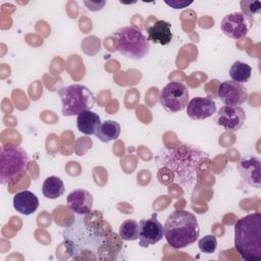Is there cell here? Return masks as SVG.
Instances as JSON below:
<instances>
[{"instance_id": "cell-1", "label": "cell", "mask_w": 261, "mask_h": 261, "mask_svg": "<svg viewBox=\"0 0 261 261\" xmlns=\"http://www.w3.org/2000/svg\"><path fill=\"white\" fill-rule=\"evenodd\" d=\"M209 159V154L203 150L178 144L162 148L155 156V164L159 170L168 171L173 181L189 191L198 185L201 167Z\"/></svg>"}, {"instance_id": "cell-2", "label": "cell", "mask_w": 261, "mask_h": 261, "mask_svg": "<svg viewBox=\"0 0 261 261\" xmlns=\"http://www.w3.org/2000/svg\"><path fill=\"white\" fill-rule=\"evenodd\" d=\"M76 221L63 231L65 248L73 259H104V251L109 246L105 230L99 225L75 219Z\"/></svg>"}, {"instance_id": "cell-3", "label": "cell", "mask_w": 261, "mask_h": 261, "mask_svg": "<svg viewBox=\"0 0 261 261\" xmlns=\"http://www.w3.org/2000/svg\"><path fill=\"white\" fill-rule=\"evenodd\" d=\"M234 248L244 260H261V214L250 213L234 224Z\"/></svg>"}, {"instance_id": "cell-4", "label": "cell", "mask_w": 261, "mask_h": 261, "mask_svg": "<svg viewBox=\"0 0 261 261\" xmlns=\"http://www.w3.org/2000/svg\"><path fill=\"white\" fill-rule=\"evenodd\" d=\"M163 229L168 245L174 249H182L194 244L200 236V226L196 216L182 209L171 212Z\"/></svg>"}, {"instance_id": "cell-5", "label": "cell", "mask_w": 261, "mask_h": 261, "mask_svg": "<svg viewBox=\"0 0 261 261\" xmlns=\"http://www.w3.org/2000/svg\"><path fill=\"white\" fill-rule=\"evenodd\" d=\"M29 155L19 145L8 143L0 150V182L10 186L27 171Z\"/></svg>"}, {"instance_id": "cell-6", "label": "cell", "mask_w": 261, "mask_h": 261, "mask_svg": "<svg viewBox=\"0 0 261 261\" xmlns=\"http://www.w3.org/2000/svg\"><path fill=\"white\" fill-rule=\"evenodd\" d=\"M116 49L124 57L141 60L150 52V41L135 27H123L115 31Z\"/></svg>"}, {"instance_id": "cell-7", "label": "cell", "mask_w": 261, "mask_h": 261, "mask_svg": "<svg viewBox=\"0 0 261 261\" xmlns=\"http://www.w3.org/2000/svg\"><path fill=\"white\" fill-rule=\"evenodd\" d=\"M62 104V114L64 116L79 115L91 110L96 102L93 92L84 85L73 84L65 86L58 91Z\"/></svg>"}, {"instance_id": "cell-8", "label": "cell", "mask_w": 261, "mask_h": 261, "mask_svg": "<svg viewBox=\"0 0 261 261\" xmlns=\"http://www.w3.org/2000/svg\"><path fill=\"white\" fill-rule=\"evenodd\" d=\"M190 93L187 86L180 82L168 83L159 93L161 106L167 112H178L184 110L189 102Z\"/></svg>"}, {"instance_id": "cell-9", "label": "cell", "mask_w": 261, "mask_h": 261, "mask_svg": "<svg viewBox=\"0 0 261 261\" xmlns=\"http://www.w3.org/2000/svg\"><path fill=\"white\" fill-rule=\"evenodd\" d=\"M253 24L254 18L246 15L243 12H232L226 14L222 18L220 22V29L226 37L239 40L245 38L248 35Z\"/></svg>"}, {"instance_id": "cell-10", "label": "cell", "mask_w": 261, "mask_h": 261, "mask_svg": "<svg viewBox=\"0 0 261 261\" xmlns=\"http://www.w3.org/2000/svg\"><path fill=\"white\" fill-rule=\"evenodd\" d=\"M164 236L163 225L157 218V213H153L150 218L142 219L139 222V245L147 248L162 240Z\"/></svg>"}, {"instance_id": "cell-11", "label": "cell", "mask_w": 261, "mask_h": 261, "mask_svg": "<svg viewBox=\"0 0 261 261\" xmlns=\"http://www.w3.org/2000/svg\"><path fill=\"white\" fill-rule=\"evenodd\" d=\"M246 120V112L241 106H222L215 115V122L228 132L239 130Z\"/></svg>"}, {"instance_id": "cell-12", "label": "cell", "mask_w": 261, "mask_h": 261, "mask_svg": "<svg viewBox=\"0 0 261 261\" xmlns=\"http://www.w3.org/2000/svg\"><path fill=\"white\" fill-rule=\"evenodd\" d=\"M220 101L226 106H241L247 101L248 92L243 84L233 81L222 82L217 90Z\"/></svg>"}, {"instance_id": "cell-13", "label": "cell", "mask_w": 261, "mask_h": 261, "mask_svg": "<svg viewBox=\"0 0 261 261\" xmlns=\"http://www.w3.org/2000/svg\"><path fill=\"white\" fill-rule=\"evenodd\" d=\"M237 168L247 185L256 189L261 187V162L258 157L253 155L242 157L237 163Z\"/></svg>"}, {"instance_id": "cell-14", "label": "cell", "mask_w": 261, "mask_h": 261, "mask_svg": "<svg viewBox=\"0 0 261 261\" xmlns=\"http://www.w3.org/2000/svg\"><path fill=\"white\" fill-rule=\"evenodd\" d=\"M186 108L191 119L202 120L216 112V103L211 97H195L188 102Z\"/></svg>"}, {"instance_id": "cell-15", "label": "cell", "mask_w": 261, "mask_h": 261, "mask_svg": "<svg viewBox=\"0 0 261 261\" xmlns=\"http://www.w3.org/2000/svg\"><path fill=\"white\" fill-rule=\"evenodd\" d=\"M67 207L77 215H86L92 211L93 196L84 189H76L70 192L66 198Z\"/></svg>"}, {"instance_id": "cell-16", "label": "cell", "mask_w": 261, "mask_h": 261, "mask_svg": "<svg viewBox=\"0 0 261 261\" xmlns=\"http://www.w3.org/2000/svg\"><path fill=\"white\" fill-rule=\"evenodd\" d=\"M146 30L148 34V40L154 44L164 46L171 42V24L166 20H157L153 24L146 27Z\"/></svg>"}, {"instance_id": "cell-17", "label": "cell", "mask_w": 261, "mask_h": 261, "mask_svg": "<svg viewBox=\"0 0 261 261\" xmlns=\"http://www.w3.org/2000/svg\"><path fill=\"white\" fill-rule=\"evenodd\" d=\"M13 208L22 215L33 214L39 207L38 197L31 191L17 192L13 197Z\"/></svg>"}, {"instance_id": "cell-18", "label": "cell", "mask_w": 261, "mask_h": 261, "mask_svg": "<svg viewBox=\"0 0 261 261\" xmlns=\"http://www.w3.org/2000/svg\"><path fill=\"white\" fill-rule=\"evenodd\" d=\"M101 123L102 121L100 116L91 110L84 111L80 113L76 117L77 129L87 136L96 135Z\"/></svg>"}, {"instance_id": "cell-19", "label": "cell", "mask_w": 261, "mask_h": 261, "mask_svg": "<svg viewBox=\"0 0 261 261\" xmlns=\"http://www.w3.org/2000/svg\"><path fill=\"white\" fill-rule=\"evenodd\" d=\"M65 191L62 179L58 176H48L42 186V193L47 199H57L63 195Z\"/></svg>"}, {"instance_id": "cell-20", "label": "cell", "mask_w": 261, "mask_h": 261, "mask_svg": "<svg viewBox=\"0 0 261 261\" xmlns=\"http://www.w3.org/2000/svg\"><path fill=\"white\" fill-rule=\"evenodd\" d=\"M120 135V124L114 120H105L101 123L96 137L103 143L116 140Z\"/></svg>"}, {"instance_id": "cell-21", "label": "cell", "mask_w": 261, "mask_h": 261, "mask_svg": "<svg viewBox=\"0 0 261 261\" xmlns=\"http://www.w3.org/2000/svg\"><path fill=\"white\" fill-rule=\"evenodd\" d=\"M252 74V67L245 62L242 61H234L229 68V76L231 81L244 84L247 83Z\"/></svg>"}, {"instance_id": "cell-22", "label": "cell", "mask_w": 261, "mask_h": 261, "mask_svg": "<svg viewBox=\"0 0 261 261\" xmlns=\"http://www.w3.org/2000/svg\"><path fill=\"white\" fill-rule=\"evenodd\" d=\"M118 234L123 241H136L139 239V223L134 219L124 220L119 226Z\"/></svg>"}, {"instance_id": "cell-23", "label": "cell", "mask_w": 261, "mask_h": 261, "mask_svg": "<svg viewBox=\"0 0 261 261\" xmlns=\"http://www.w3.org/2000/svg\"><path fill=\"white\" fill-rule=\"evenodd\" d=\"M198 247L205 254H212L217 248V240L213 234H207L201 238L198 242Z\"/></svg>"}, {"instance_id": "cell-24", "label": "cell", "mask_w": 261, "mask_h": 261, "mask_svg": "<svg viewBox=\"0 0 261 261\" xmlns=\"http://www.w3.org/2000/svg\"><path fill=\"white\" fill-rule=\"evenodd\" d=\"M242 12L253 18V16L260 12L261 3L259 1H241Z\"/></svg>"}, {"instance_id": "cell-25", "label": "cell", "mask_w": 261, "mask_h": 261, "mask_svg": "<svg viewBox=\"0 0 261 261\" xmlns=\"http://www.w3.org/2000/svg\"><path fill=\"white\" fill-rule=\"evenodd\" d=\"M165 3H166L167 5H169V6H171V7L174 8V9H181V8H185L186 6H189L190 4H192L193 1H185V0L178 1V0H173V1H171V2L165 1Z\"/></svg>"}]
</instances>
